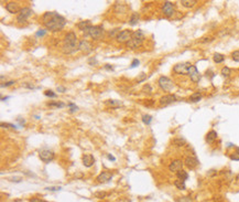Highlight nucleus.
Returning a JSON list of instances; mask_svg holds the SVG:
<instances>
[{
    "mask_svg": "<svg viewBox=\"0 0 239 202\" xmlns=\"http://www.w3.org/2000/svg\"><path fill=\"white\" fill-rule=\"evenodd\" d=\"M1 126H2V127H11V128H14V129H17V126L16 125H13V124H8V123H7V124H5V123H1Z\"/></svg>",
    "mask_w": 239,
    "mask_h": 202,
    "instance_id": "obj_40",
    "label": "nucleus"
},
{
    "mask_svg": "<svg viewBox=\"0 0 239 202\" xmlns=\"http://www.w3.org/2000/svg\"><path fill=\"white\" fill-rule=\"evenodd\" d=\"M176 202H192V199L189 197H180Z\"/></svg>",
    "mask_w": 239,
    "mask_h": 202,
    "instance_id": "obj_34",
    "label": "nucleus"
},
{
    "mask_svg": "<svg viewBox=\"0 0 239 202\" xmlns=\"http://www.w3.org/2000/svg\"><path fill=\"white\" fill-rule=\"evenodd\" d=\"M132 33L134 32L130 31V30H123L117 34V41L120 42V43H127L131 40Z\"/></svg>",
    "mask_w": 239,
    "mask_h": 202,
    "instance_id": "obj_7",
    "label": "nucleus"
},
{
    "mask_svg": "<svg viewBox=\"0 0 239 202\" xmlns=\"http://www.w3.org/2000/svg\"><path fill=\"white\" fill-rule=\"evenodd\" d=\"M231 59H233L235 62H239V50L233 51V53H231Z\"/></svg>",
    "mask_w": 239,
    "mask_h": 202,
    "instance_id": "obj_30",
    "label": "nucleus"
},
{
    "mask_svg": "<svg viewBox=\"0 0 239 202\" xmlns=\"http://www.w3.org/2000/svg\"><path fill=\"white\" fill-rule=\"evenodd\" d=\"M42 21L44 27L50 30L52 32H56L60 31L63 28L66 26V20L64 17L59 15L55 11H49L45 12L43 17H42Z\"/></svg>",
    "mask_w": 239,
    "mask_h": 202,
    "instance_id": "obj_1",
    "label": "nucleus"
},
{
    "mask_svg": "<svg viewBox=\"0 0 239 202\" xmlns=\"http://www.w3.org/2000/svg\"><path fill=\"white\" fill-rule=\"evenodd\" d=\"M174 186L178 188V190H185L186 189V185H185V181L178 179V180L174 181Z\"/></svg>",
    "mask_w": 239,
    "mask_h": 202,
    "instance_id": "obj_24",
    "label": "nucleus"
},
{
    "mask_svg": "<svg viewBox=\"0 0 239 202\" xmlns=\"http://www.w3.org/2000/svg\"><path fill=\"white\" fill-rule=\"evenodd\" d=\"M142 121L145 123V125H149L152 121V116H150V115H143L142 116Z\"/></svg>",
    "mask_w": 239,
    "mask_h": 202,
    "instance_id": "obj_28",
    "label": "nucleus"
},
{
    "mask_svg": "<svg viewBox=\"0 0 239 202\" xmlns=\"http://www.w3.org/2000/svg\"><path fill=\"white\" fill-rule=\"evenodd\" d=\"M138 22H139V15H138L137 12H134V13L131 15V17H130L129 23H130V26H136Z\"/></svg>",
    "mask_w": 239,
    "mask_h": 202,
    "instance_id": "obj_22",
    "label": "nucleus"
},
{
    "mask_svg": "<svg viewBox=\"0 0 239 202\" xmlns=\"http://www.w3.org/2000/svg\"><path fill=\"white\" fill-rule=\"evenodd\" d=\"M106 104H108V105H111V106H120V105H121V103H120V102H116V101H114V99H109V101H107V102H106Z\"/></svg>",
    "mask_w": 239,
    "mask_h": 202,
    "instance_id": "obj_32",
    "label": "nucleus"
},
{
    "mask_svg": "<svg viewBox=\"0 0 239 202\" xmlns=\"http://www.w3.org/2000/svg\"><path fill=\"white\" fill-rule=\"evenodd\" d=\"M236 153H237L239 155V147H238V148H236Z\"/></svg>",
    "mask_w": 239,
    "mask_h": 202,
    "instance_id": "obj_49",
    "label": "nucleus"
},
{
    "mask_svg": "<svg viewBox=\"0 0 239 202\" xmlns=\"http://www.w3.org/2000/svg\"><path fill=\"white\" fill-rule=\"evenodd\" d=\"M6 9L10 13H19L20 12V8H19V5H18L17 2H14V1H9L8 3L6 5Z\"/></svg>",
    "mask_w": 239,
    "mask_h": 202,
    "instance_id": "obj_18",
    "label": "nucleus"
},
{
    "mask_svg": "<svg viewBox=\"0 0 239 202\" xmlns=\"http://www.w3.org/2000/svg\"><path fill=\"white\" fill-rule=\"evenodd\" d=\"M32 15H33V11H32L31 8H29V7L22 8L17 17V21L19 22V23H22V22H24L27 19H29Z\"/></svg>",
    "mask_w": 239,
    "mask_h": 202,
    "instance_id": "obj_6",
    "label": "nucleus"
},
{
    "mask_svg": "<svg viewBox=\"0 0 239 202\" xmlns=\"http://www.w3.org/2000/svg\"><path fill=\"white\" fill-rule=\"evenodd\" d=\"M217 139V133L215 131H211L207 133L206 135V142L208 144H213Z\"/></svg>",
    "mask_w": 239,
    "mask_h": 202,
    "instance_id": "obj_19",
    "label": "nucleus"
},
{
    "mask_svg": "<svg viewBox=\"0 0 239 202\" xmlns=\"http://www.w3.org/2000/svg\"><path fill=\"white\" fill-rule=\"evenodd\" d=\"M176 177H178V179H181V180L185 181L189 179V174H187V171H185V170L182 169L176 172Z\"/></svg>",
    "mask_w": 239,
    "mask_h": 202,
    "instance_id": "obj_21",
    "label": "nucleus"
},
{
    "mask_svg": "<svg viewBox=\"0 0 239 202\" xmlns=\"http://www.w3.org/2000/svg\"><path fill=\"white\" fill-rule=\"evenodd\" d=\"M176 96L174 94H167V95H164L160 99V105L162 106H167V105H170V104L176 102Z\"/></svg>",
    "mask_w": 239,
    "mask_h": 202,
    "instance_id": "obj_12",
    "label": "nucleus"
},
{
    "mask_svg": "<svg viewBox=\"0 0 239 202\" xmlns=\"http://www.w3.org/2000/svg\"><path fill=\"white\" fill-rule=\"evenodd\" d=\"M198 160L195 158V157H186L184 160V165L189 168V169H195L197 166H198Z\"/></svg>",
    "mask_w": 239,
    "mask_h": 202,
    "instance_id": "obj_15",
    "label": "nucleus"
},
{
    "mask_svg": "<svg viewBox=\"0 0 239 202\" xmlns=\"http://www.w3.org/2000/svg\"><path fill=\"white\" fill-rule=\"evenodd\" d=\"M24 87L31 88V90H34V88H39V87H35V86H33V84H32V85H31V84H24Z\"/></svg>",
    "mask_w": 239,
    "mask_h": 202,
    "instance_id": "obj_44",
    "label": "nucleus"
},
{
    "mask_svg": "<svg viewBox=\"0 0 239 202\" xmlns=\"http://www.w3.org/2000/svg\"><path fill=\"white\" fill-rule=\"evenodd\" d=\"M45 33H46V30H43V29H41V30H39L38 32L35 33V35H37V37H43Z\"/></svg>",
    "mask_w": 239,
    "mask_h": 202,
    "instance_id": "obj_38",
    "label": "nucleus"
},
{
    "mask_svg": "<svg viewBox=\"0 0 239 202\" xmlns=\"http://www.w3.org/2000/svg\"><path fill=\"white\" fill-rule=\"evenodd\" d=\"M143 41H145V34H143V32L141 30H138V31L132 33L131 40L129 42H127L126 45H127V48H130V49L134 50L141 47L142 43H143Z\"/></svg>",
    "mask_w": 239,
    "mask_h": 202,
    "instance_id": "obj_3",
    "label": "nucleus"
},
{
    "mask_svg": "<svg viewBox=\"0 0 239 202\" xmlns=\"http://www.w3.org/2000/svg\"><path fill=\"white\" fill-rule=\"evenodd\" d=\"M39 157L43 162H50L54 159V153L49 149H42L39 153Z\"/></svg>",
    "mask_w": 239,
    "mask_h": 202,
    "instance_id": "obj_10",
    "label": "nucleus"
},
{
    "mask_svg": "<svg viewBox=\"0 0 239 202\" xmlns=\"http://www.w3.org/2000/svg\"><path fill=\"white\" fill-rule=\"evenodd\" d=\"M92 49H93V47H92V43L89 41L85 40V39L79 41V43H78V50L79 51H82L84 53H89L92 51Z\"/></svg>",
    "mask_w": 239,
    "mask_h": 202,
    "instance_id": "obj_13",
    "label": "nucleus"
},
{
    "mask_svg": "<svg viewBox=\"0 0 239 202\" xmlns=\"http://www.w3.org/2000/svg\"><path fill=\"white\" fill-rule=\"evenodd\" d=\"M174 144H176V146H183L184 144H185V140H183V139H175L174 140Z\"/></svg>",
    "mask_w": 239,
    "mask_h": 202,
    "instance_id": "obj_35",
    "label": "nucleus"
},
{
    "mask_svg": "<svg viewBox=\"0 0 239 202\" xmlns=\"http://www.w3.org/2000/svg\"><path fill=\"white\" fill-rule=\"evenodd\" d=\"M187 75L189 76V78H191V81H192V82H194V83H198V82H200V72L197 71L196 66L192 65L191 67H189Z\"/></svg>",
    "mask_w": 239,
    "mask_h": 202,
    "instance_id": "obj_11",
    "label": "nucleus"
},
{
    "mask_svg": "<svg viewBox=\"0 0 239 202\" xmlns=\"http://www.w3.org/2000/svg\"><path fill=\"white\" fill-rule=\"evenodd\" d=\"M182 168H183V161L180 160V159L173 160L172 162L170 164V166H169V169L172 172H178L180 170H182Z\"/></svg>",
    "mask_w": 239,
    "mask_h": 202,
    "instance_id": "obj_14",
    "label": "nucleus"
},
{
    "mask_svg": "<svg viewBox=\"0 0 239 202\" xmlns=\"http://www.w3.org/2000/svg\"><path fill=\"white\" fill-rule=\"evenodd\" d=\"M68 107H70V113H75V112L78 109L77 106H76L75 104H73V103L68 104Z\"/></svg>",
    "mask_w": 239,
    "mask_h": 202,
    "instance_id": "obj_33",
    "label": "nucleus"
},
{
    "mask_svg": "<svg viewBox=\"0 0 239 202\" xmlns=\"http://www.w3.org/2000/svg\"><path fill=\"white\" fill-rule=\"evenodd\" d=\"M107 158L109 159V160H111V161H115V160H116V158H115L114 156H111V155H107Z\"/></svg>",
    "mask_w": 239,
    "mask_h": 202,
    "instance_id": "obj_48",
    "label": "nucleus"
},
{
    "mask_svg": "<svg viewBox=\"0 0 239 202\" xmlns=\"http://www.w3.org/2000/svg\"><path fill=\"white\" fill-rule=\"evenodd\" d=\"M13 84H14V81H9L6 84H1V87H8V86H11Z\"/></svg>",
    "mask_w": 239,
    "mask_h": 202,
    "instance_id": "obj_41",
    "label": "nucleus"
},
{
    "mask_svg": "<svg viewBox=\"0 0 239 202\" xmlns=\"http://www.w3.org/2000/svg\"><path fill=\"white\" fill-rule=\"evenodd\" d=\"M105 69H106V70H110V71H112V70H114V67H112L110 64H106Z\"/></svg>",
    "mask_w": 239,
    "mask_h": 202,
    "instance_id": "obj_47",
    "label": "nucleus"
},
{
    "mask_svg": "<svg viewBox=\"0 0 239 202\" xmlns=\"http://www.w3.org/2000/svg\"><path fill=\"white\" fill-rule=\"evenodd\" d=\"M192 66L191 63L189 62H185V63H178L176 65H174L173 67V71L178 74H181V75H184V74H187L189 73V69Z\"/></svg>",
    "mask_w": 239,
    "mask_h": 202,
    "instance_id": "obj_8",
    "label": "nucleus"
},
{
    "mask_svg": "<svg viewBox=\"0 0 239 202\" xmlns=\"http://www.w3.org/2000/svg\"><path fill=\"white\" fill-rule=\"evenodd\" d=\"M213 60H214L215 63H222V62H224V60H225V56L222 54H220V53H215V54L213 55Z\"/></svg>",
    "mask_w": 239,
    "mask_h": 202,
    "instance_id": "obj_26",
    "label": "nucleus"
},
{
    "mask_svg": "<svg viewBox=\"0 0 239 202\" xmlns=\"http://www.w3.org/2000/svg\"><path fill=\"white\" fill-rule=\"evenodd\" d=\"M49 106H51V107H60V108H62V107H64L65 106V104L62 103V102H53V103H49Z\"/></svg>",
    "mask_w": 239,
    "mask_h": 202,
    "instance_id": "obj_29",
    "label": "nucleus"
},
{
    "mask_svg": "<svg viewBox=\"0 0 239 202\" xmlns=\"http://www.w3.org/2000/svg\"><path fill=\"white\" fill-rule=\"evenodd\" d=\"M30 202H46V201H43V200L38 199V198H32V199H30Z\"/></svg>",
    "mask_w": 239,
    "mask_h": 202,
    "instance_id": "obj_43",
    "label": "nucleus"
},
{
    "mask_svg": "<svg viewBox=\"0 0 239 202\" xmlns=\"http://www.w3.org/2000/svg\"><path fill=\"white\" fill-rule=\"evenodd\" d=\"M82 160H83V165L85 166V167H87V168H90V167L95 164L94 156H93V155H90V153H86V155H84L83 158H82Z\"/></svg>",
    "mask_w": 239,
    "mask_h": 202,
    "instance_id": "obj_17",
    "label": "nucleus"
},
{
    "mask_svg": "<svg viewBox=\"0 0 239 202\" xmlns=\"http://www.w3.org/2000/svg\"><path fill=\"white\" fill-rule=\"evenodd\" d=\"M92 24H90V21H88V20H86V21H81L77 23V28L79 29V30H82V31H84L85 29H87L88 27H90Z\"/></svg>",
    "mask_w": 239,
    "mask_h": 202,
    "instance_id": "obj_25",
    "label": "nucleus"
},
{
    "mask_svg": "<svg viewBox=\"0 0 239 202\" xmlns=\"http://www.w3.org/2000/svg\"><path fill=\"white\" fill-rule=\"evenodd\" d=\"M220 73H222V75L224 77H228L229 75H230L231 71H230V69H229L228 66H224V67L222 69V72H220Z\"/></svg>",
    "mask_w": 239,
    "mask_h": 202,
    "instance_id": "obj_27",
    "label": "nucleus"
},
{
    "mask_svg": "<svg viewBox=\"0 0 239 202\" xmlns=\"http://www.w3.org/2000/svg\"><path fill=\"white\" fill-rule=\"evenodd\" d=\"M22 180L21 178H10V181H16V182H20Z\"/></svg>",
    "mask_w": 239,
    "mask_h": 202,
    "instance_id": "obj_46",
    "label": "nucleus"
},
{
    "mask_svg": "<svg viewBox=\"0 0 239 202\" xmlns=\"http://www.w3.org/2000/svg\"><path fill=\"white\" fill-rule=\"evenodd\" d=\"M106 193L105 192H97V193H95V197L99 198V199H101L103 197H105Z\"/></svg>",
    "mask_w": 239,
    "mask_h": 202,
    "instance_id": "obj_42",
    "label": "nucleus"
},
{
    "mask_svg": "<svg viewBox=\"0 0 239 202\" xmlns=\"http://www.w3.org/2000/svg\"><path fill=\"white\" fill-rule=\"evenodd\" d=\"M78 42L77 37L75 32H68L64 38L63 41V47H62V51L65 54H72L74 52H76L78 50Z\"/></svg>",
    "mask_w": 239,
    "mask_h": 202,
    "instance_id": "obj_2",
    "label": "nucleus"
},
{
    "mask_svg": "<svg viewBox=\"0 0 239 202\" xmlns=\"http://www.w3.org/2000/svg\"><path fill=\"white\" fill-rule=\"evenodd\" d=\"M85 37H90L94 40H99L104 34V27L103 26H90L83 31Z\"/></svg>",
    "mask_w": 239,
    "mask_h": 202,
    "instance_id": "obj_4",
    "label": "nucleus"
},
{
    "mask_svg": "<svg viewBox=\"0 0 239 202\" xmlns=\"http://www.w3.org/2000/svg\"><path fill=\"white\" fill-rule=\"evenodd\" d=\"M196 3H197L196 0H182L181 1V5L185 8H193Z\"/></svg>",
    "mask_w": 239,
    "mask_h": 202,
    "instance_id": "obj_20",
    "label": "nucleus"
},
{
    "mask_svg": "<svg viewBox=\"0 0 239 202\" xmlns=\"http://www.w3.org/2000/svg\"><path fill=\"white\" fill-rule=\"evenodd\" d=\"M61 189V187H49V188H46V190H49V191H60Z\"/></svg>",
    "mask_w": 239,
    "mask_h": 202,
    "instance_id": "obj_36",
    "label": "nucleus"
},
{
    "mask_svg": "<svg viewBox=\"0 0 239 202\" xmlns=\"http://www.w3.org/2000/svg\"><path fill=\"white\" fill-rule=\"evenodd\" d=\"M140 64V62H139V60H137V59H134V61H132V63H131V69H134V67H136V66H138Z\"/></svg>",
    "mask_w": 239,
    "mask_h": 202,
    "instance_id": "obj_39",
    "label": "nucleus"
},
{
    "mask_svg": "<svg viewBox=\"0 0 239 202\" xmlns=\"http://www.w3.org/2000/svg\"><path fill=\"white\" fill-rule=\"evenodd\" d=\"M111 178H112V175H111L110 172H108V171H103L100 175L97 176V181H98L99 183H106V182L110 181Z\"/></svg>",
    "mask_w": 239,
    "mask_h": 202,
    "instance_id": "obj_16",
    "label": "nucleus"
},
{
    "mask_svg": "<svg viewBox=\"0 0 239 202\" xmlns=\"http://www.w3.org/2000/svg\"><path fill=\"white\" fill-rule=\"evenodd\" d=\"M57 91L61 92V93H64V92H65V87H63V86H57Z\"/></svg>",
    "mask_w": 239,
    "mask_h": 202,
    "instance_id": "obj_45",
    "label": "nucleus"
},
{
    "mask_svg": "<svg viewBox=\"0 0 239 202\" xmlns=\"http://www.w3.org/2000/svg\"><path fill=\"white\" fill-rule=\"evenodd\" d=\"M44 95L45 96H48V97H52V99H54V97H56L57 95H56L53 91H51V90H48V91H45L44 92Z\"/></svg>",
    "mask_w": 239,
    "mask_h": 202,
    "instance_id": "obj_31",
    "label": "nucleus"
},
{
    "mask_svg": "<svg viewBox=\"0 0 239 202\" xmlns=\"http://www.w3.org/2000/svg\"><path fill=\"white\" fill-rule=\"evenodd\" d=\"M158 84H159V86H160L163 91H165V92H169V91H171V90L174 87V84H173L172 80L169 78L167 76L160 77L159 81H158Z\"/></svg>",
    "mask_w": 239,
    "mask_h": 202,
    "instance_id": "obj_5",
    "label": "nucleus"
},
{
    "mask_svg": "<svg viewBox=\"0 0 239 202\" xmlns=\"http://www.w3.org/2000/svg\"><path fill=\"white\" fill-rule=\"evenodd\" d=\"M162 12H163V15L167 17V18H171V17L174 15V12H175V10H174V5H173L172 2H170V1H165V2L163 3V6H162Z\"/></svg>",
    "mask_w": 239,
    "mask_h": 202,
    "instance_id": "obj_9",
    "label": "nucleus"
},
{
    "mask_svg": "<svg viewBox=\"0 0 239 202\" xmlns=\"http://www.w3.org/2000/svg\"><path fill=\"white\" fill-rule=\"evenodd\" d=\"M229 158L231 159V160H239V155L237 153H233L229 156Z\"/></svg>",
    "mask_w": 239,
    "mask_h": 202,
    "instance_id": "obj_37",
    "label": "nucleus"
},
{
    "mask_svg": "<svg viewBox=\"0 0 239 202\" xmlns=\"http://www.w3.org/2000/svg\"><path fill=\"white\" fill-rule=\"evenodd\" d=\"M200 99H202V94H200V92H196V93L192 94V95L189 96V101H191L192 103H197V102H200Z\"/></svg>",
    "mask_w": 239,
    "mask_h": 202,
    "instance_id": "obj_23",
    "label": "nucleus"
}]
</instances>
